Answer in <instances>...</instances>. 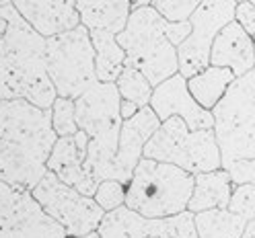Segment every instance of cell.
Masks as SVG:
<instances>
[{
	"mask_svg": "<svg viewBox=\"0 0 255 238\" xmlns=\"http://www.w3.org/2000/svg\"><path fill=\"white\" fill-rule=\"evenodd\" d=\"M194 212H181L177 214V232H175V238H200L198 230H196V222H194Z\"/></svg>",
	"mask_w": 255,
	"mask_h": 238,
	"instance_id": "83f0119b",
	"label": "cell"
},
{
	"mask_svg": "<svg viewBox=\"0 0 255 238\" xmlns=\"http://www.w3.org/2000/svg\"><path fill=\"white\" fill-rule=\"evenodd\" d=\"M0 99H25L52 109L58 92L47 74L45 37L12 4L0 6Z\"/></svg>",
	"mask_w": 255,
	"mask_h": 238,
	"instance_id": "7a4b0ae2",
	"label": "cell"
},
{
	"mask_svg": "<svg viewBox=\"0 0 255 238\" xmlns=\"http://www.w3.org/2000/svg\"><path fill=\"white\" fill-rule=\"evenodd\" d=\"M194 222L200 238H241L249 224L243 216L231 212L229 208L198 212Z\"/></svg>",
	"mask_w": 255,
	"mask_h": 238,
	"instance_id": "44dd1931",
	"label": "cell"
},
{
	"mask_svg": "<svg viewBox=\"0 0 255 238\" xmlns=\"http://www.w3.org/2000/svg\"><path fill=\"white\" fill-rule=\"evenodd\" d=\"M144 158L181 166L191 174L222 168V154L214 130H189V125L173 115L146 142Z\"/></svg>",
	"mask_w": 255,
	"mask_h": 238,
	"instance_id": "52a82bcc",
	"label": "cell"
},
{
	"mask_svg": "<svg viewBox=\"0 0 255 238\" xmlns=\"http://www.w3.org/2000/svg\"><path fill=\"white\" fill-rule=\"evenodd\" d=\"M31 193L47 214L66 228L70 238L95 232L105 216V210L97 203V199L64 183L52 170L45 172V177L33 187Z\"/></svg>",
	"mask_w": 255,
	"mask_h": 238,
	"instance_id": "9c48e42d",
	"label": "cell"
},
{
	"mask_svg": "<svg viewBox=\"0 0 255 238\" xmlns=\"http://www.w3.org/2000/svg\"><path fill=\"white\" fill-rule=\"evenodd\" d=\"M0 238H70L29 189L0 181Z\"/></svg>",
	"mask_w": 255,
	"mask_h": 238,
	"instance_id": "8fae6325",
	"label": "cell"
},
{
	"mask_svg": "<svg viewBox=\"0 0 255 238\" xmlns=\"http://www.w3.org/2000/svg\"><path fill=\"white\" fill-rule=\"evenodd\" d=\"M235 19L247 29V33H249V35L253 37V41H255V6L249 4V2L237 4V14H235Z\"/></svg>",
	"mask_w": 255,
	"mask_h": 238,
	"instance_id": "f1b7e54d",
	"label": "cell"
},
{
	"mask_svg": "<svg viewBox=\"0 0 255 238\" xmlns=\"http://www.w3.org/2000/svg\"><path fill=\"white\" fill-rule=\"evenodd\" d=\"M196 174L154 158H140L130 183L126 205L144 218H171L187 210Z\"/></svg>",
	"mask_w": 255,
	"mask_h": 238,
	"instance_id": "8992f818",
	"label": "cell"
},
{
	"mask_svg": "<svg viewBox=\"0 0 255 238\" xmlns=\"http://www.w3.org/2000/svg\"><path fill=\"white\" fill-rule=\"evenodd\" d=\"M229 210L243 216L247 222L255 220V183H239L233 189Z\"/></svg>",
	"mask_w": 255,
	"mask_h": 238,
	"instance_id": "d4e9b609",
	"label": "cell"
},
{
	"mask_svg": "<svg viewBox=\"0 0 255 238\" xmlns=\"http://www.w3.org/2000/svg\"><path fill=\"white\" fill-rule=\"evenodd\" d=\"M247 183H255V168L251 170V174H249V179H247Z\"/></svg>",
	"mask_w": 255,
	"mask_h": 238,
	"instance_id": "836d02e7",
	"label": "cell"
},
{
	"mask_svg": "<svg viewBox=\"0 0 255 238\" xmlns=\"http://www.w3.org/2000/svg\"><path fill=\"white\" fill-rule=\"evenodd\" d=\"M161 119L152 111V107H142L136 115L130 119H124L120 130V146L116 156V170L118 181L124 185L130 183L136 164L140 162L142 152H144L146 142L154 136V132L161 128Z\"/></svg>",
	"mask_w": 255,
	"mask_h": 238,
	"instance_id": "5bb4252c",
	"label": "cell"
},
{
	"mask_svg": "<svg viewBox=\"0 0 255 238\" xmlns=\"http://www.w3.org/2000/svg\"><path fill=\"white\" fill-rule=\"evenodd\" d=\"M116 84H118V90L122 94V99L136 103L140 109L150 105L154 86L140 70H136L132 66H124V70H122L120 78L116 80Z\"/></svg>",
	"mask_w": 255,
	"mask_h": 238,
	"instance_id": "603a6c76",
	"label": "cell"
},
{
	"mask_svg": "<svg viewBox=\"0 0 255 238\" xmlns=\"http://www.w3.org/2000/svg\"><path fill=\"white\" fill-rule=\"evenodd\" d=\"M150 107L161 121L177 115L189 125V130H214L212 111L204 109L194 99L187 88V78L179 72L154 86Z\"/></svg>",
	"mask_w": 255,
	"mask_h": 238,
	"instance_id": "7c38bea8",
	"label": "cell"
},
{
	"mask_svg": "<svg viewBox=\"0 0 255 238\" xmlns=\"http://www.w3.org/2000/svg\"><path fill=\"white\" fill-rule=\"evenodd\" d=\"M210 64L231 68L235 76H243L255 68V41L237 19L216 35L210 52Z\"/></svg>",
	"mask_w": 255,
	"mask_h": 238,
	"instance_id": "e0dca14e",
	"label": "cell"
},
{
	"mask_svg": "<svg viewBox=\"0 0 255 238\" xmlns=\"http://www.w3.org/2000/svg\"><path fill=\"white\" fill-rule=\"evenodd\" d=\"M122 94L116 82H97L76 99L78 130L87 132V164L97 183L116 179V156L124 117L120 113Z\"/></svg>",
	"mask_w": 255,
	"mask_h": 238,
	"instance_id": "277c9868",
	"label": "cell"
},
{
	"mask_svg": "<svg viewBox=\"0 0 255 238\" xmlns=\"http://www.w3.org/2000/svg\"><path fill=\"white\" fill-rule=\"evenodd\" d=\"M235 78L237 76L231 68H222V66H212L210 64L200 74L187 78V88L204 109L212 111L220 103V99L227 94L229 86L235 82Z\"/></svg>",
	"mask_w": 255,
	"mask_h": 238,
	"instance_id": "ffe728a7",
	"label": "cell"
},
{
	"mask_svg": "<svg viewBox=\"0 0 255 238\" xmlns=\"http://www.w3.org/2000/svg\"><path fill=\"white\" fill-rule=\"evenodd\" d=\"M241 2H249V4L255 6V0H237V4H241Z\"/></svg>",
	"mask_w": 255,
	"mask_h": 238,
	"instance_id": "d590c367",
	"label": "cell"
},
{
	"mask_svg": "<svg viewBox=\"0 0 255 238\" xmlns=\"http://www.w3.org/2000/svg\"><path fill=\"white\" fill-rule=\"evenodd\" d=\"M47 74L56 86L58 97L78 99L99 82L95 68V45L85 25L45 39Z\"/></svg>",
	"mask_w": 255,
	"mask_h": 238,
	"instance_id": "ba28073f",
	"label": "cell"
},
{
	"mask_svg": "<svg viewBox=\"0 0 255 238\" xmlns=\"http://www.w3.org/2000/svg\"><path fill=\"white\" fill-rule=\"evenodd\" d=\"M87 150H89V136L83 130H78L74 136L58 138L50 154V160H47V170L58 174L64 183L78 189L81 193L93 197L99 183L95 181L87 164Z\"/></svg>",
	"mask_w": 255,
	"mask_h": 238,
	"instance_id": "4fadbf2b",
	"label": "cell"
},
{
	"mask_svg": "<svg viewBox=\"0 0 255 238\" xmlns=\"http://www.w3.org/2000/svg\"><path fill=\"white\" fill-rule=\"evenodd\" d=\"M132 8V0H76L81 25L89 29V33H105L114 37L126 29Z\"/></svg>",
	"mask_w": 255,
	"mask_h": 238,
	"instance_id": "ac0fdd59",
	"label": "cell"
},
{
	"mask_svg": "<svg viewBox=\"0 0 255 238\" xmlns=\"http://www.w3.org/2000/svg\"><path fill=\"white\" fill-rule=\"evenodd\" d=\"M233 177L227 168H216L208 172L196 174L194 183V193H191L189 212H206V210H216V208H229L231 195H233Z\"/></svg>",
	"mask_w": 255,
	"mask_h": 238,
	"instance_id": "d6986e66",
	"label": "cell"
},
{
	"mask_svg": "<svg viewBox=\"0 0 255 238\" xmlns=\"http://www.w3.org/2000/svg\"><path fill=\"white\" fill-rule=\"evenodd\" d=\"M237 0H202L200 6L187 19L191 33L177 47L179 74L191 78L210 66V52L216 35L235 21Z\"/></svg>",
	"mask_w": 255,
	"mask_h": 238,
	"instance_id": "30bf717a",
	"label": "cell"
},
{
	"mask_svg": "<svg viewBox=\"0 0 255 238\" xmlns=\"http://www.w3.org/2000/svg\"><path fill=\"white\" fill-rule=\"evenodd\" d=\"M171 21L152 4L134 6L118 43L126 52V64L140 70L152 86L179 72L177 45L171 41Z\"/></svg>",
	"mask_w": 255,
	"mask_h": 238,
	"instance_id": "5b68a950",
	"label": "cell"
},
{
	"mask_svg": "<svg viewBox=\"0 0 255 238\" xmlns=\"http://www.w3.org/2000/svg\"><path fill=\"white\" fill-rule=\"evenodd\" d=\"M138 111H140V107H138L136 103L122 99V105H120V113H122V117H124V119H130L132 115H136V113H138Z\"/></svg>",
	"mask_w": 255,
	"mask_h": 238,
	"instance_id": "f546056e",
	"label": "cell"
},
{
	"mask_svg": "<svg viewBox=\"0 0 255 238\" xmlns=\"http://www.w3.org/2000/svg\"><path fill=\"white\" fill-rule=\"evenodd\" d=\"M202 0H152V6L163 14L167 21L179 23V21H187L191 17Z\"/></svg>",
	"mask_w": 255,
	"mask_h": 238,
	"instance_id": "484cf974",
	"label": "cell"
},
{
	"mask_svg": "<svg viewBox=\"0 0 255 238\" xmlns=\"http://www.w3.org/2000/svg\"><path fill=\"white\" fill-rule=\"evenodd\" d=\"M214 132L233 183H247L255 168V68L235 78L227 94L212 109Z\"/></svg>",
	"mask_w": 255,
	"mask_h": 238,
	"instance_id": "3957f363",
	"label": "cell"
},
{
	"mask_svg": "<svg viewBox=\"0 0 255 238\" xmlns=\"http://www.w3.org/2000/svg\"><path fill=\"white\" fill-rule=\"evenodd\" d=\"M8 4H12V0H0V6H8Z\"/></svg>",
	"mask_w": 255,
	"mask_h": 238,
	"instance_id": "e575fe53",
	"label": "cell"
},
{
	"mask_svg": "<svg viewBox=\"0 0 255 238\" xmlns=\"http://www.w3.org/2000/svg\"><path fill=\"white\" fill-rule=\"evenodd\" d=\"M12 6L45 39L81 25L76 0H12Z\"/></svg>",
	"mask_w": 255,
	"mask_h": 238,
	"instance_id": "2e32d148",
	"label": "cell"
},
{
	"mask_svg": "<svg viewBox=\"0 0 255 238\" xmlns=\"http://www.w3.org/2000/svg\"><path fill=\"white\" fill-rule=\"evenodd\" d=\"M74 238H101L99 236V232L95 230V232H91V234H85V236H74Z\"/></svg>",
	"mask_w": 255,
	"mask_h": 238,
	"instance_id": "d6a6232c",
	"label": "cell"
},
{
	"mask_svg": "<svg viewBox=\"0 0 255 238\" xmlns=\"http://www.w3.org/2000/svg\"><path fill=\"white\" fill-rule=\"evenodd\" d=\"M97 232L101 238H175L177 216L144 218L124 203L105 212Z\"/></svg>",
	"mask_w": 255,
	"mask_h": 238,
	"instance_id": "9a60e30c",
	"label": "cell"
},
{
	"mask_svg": "<svg viewBox=\"0 0 255 238\" xmlns=\"http://www.w3.org/2000/svg\"><path fill=\"white\" fill-rule=\"evenodd\" d=\"M152 0H132V4L134 6H144V4H150Z\"/></svg>",
	"mask_w": 255,
	"mask_h": 238,
	"instance_id": "1f68e13d",
	"label": "cell"
},
{
	"mask_svg": "<svg viewBox=\"0 0 255 238\" xmlns=\"http://www.w3.org/2000/svg\"><path fill=\"white\" fill-rule=\"evenodd\" d=\"M52 125L58 138L62 136H74L78 132V123H76V101L66 99V97H58L52 105Z\"/></svg>",
	"mask_w": 255,
	"mask_h": 238,
	"instance_id": "cb8c5ba5",
	"label": "cell"
},
{
	"mask_svg": "<svg viewBox=\"0 0 255 238\" xmlns=\"http://www.w3.org/2000/svg\"><path fill=\"white\" fill-rule=\"evenodd\" d=\"M56 140L52 109L0 99V181L33 191L47 172Z\"/></svg>",
	"mask_w": 255,
	"mask_h": 238,
	"instance_id": "6da1fadb",
	"label": "cell"
},
{
	"mask_svg": "<svg viewBox=\"0 0 255 238\" xmlns=\"http://www.w3.org/2000/svg\"><path fill=\"white\" fill-rule=\"evenodd\" d=\"M93 45H95V68H97V78L101 82H116L124 64H126V52L118 43V37L105 35V33H91Z\"/></svg>",
	"mask_w": 255,
	"mask_h": 238,
	"instance_id": "7402d4cb",
	"label": "cell"
},
{
	"mask_svg": "<svg viewBox=\"0 0 255 238\" xmlns=\"http://www.w3.org/2000/svg\"><path fill=\"white\" fill-rule=\"evenodd\" d=\"M241 238H255V220H251L247 224V230H245V234Z\"/></svg>",
	"mask_w": 255,
	"mask_h": 238,
	"instance_id": "4dcf8cb0",
	"label": "cell"
},
{
	"mask_svg": "<svg viewBox=\"0 0 255 238\" xmlns=\"http://www.w3.org/2000/svg\"><path fill=\"white\" fill-rule=\"evenodd\" d=\"M93 197L97 199V203L105 212H111V210H116L126 203V185L122 181H116V179L101 181Z\"/></svg>",
	"mask_w": 255,
	"mask_h": 238,
	"instance_id": "4316f807",
	"label": "cell"
}]
</instances>
